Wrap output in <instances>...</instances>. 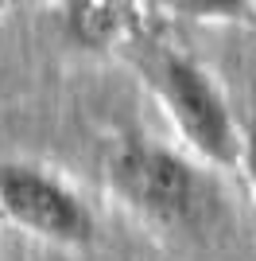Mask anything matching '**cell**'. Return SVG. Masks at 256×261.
Wrapping results in <instances>:
<instances>
[{"label": "cell", "mask_w": 256, "mask_h": 261, "mask_svg": "<svg viewBox=\"0 0 256 261\" xmlns=\"http://www.w3.org/2000/svg\"><path fill=\"white\" fill-rule=\"evenodd\" d=\"M151 86L175 137L198 164L237 172L241 164V121L202 66L179 51H159L151 63Z\"/></svg>", "instance_id": "1"}, {"label": "cell", "mask_w": 256, "mask_h": 261, "mask_svg": "<svg viewBox=\"0 0 256 261\" xmlns=\"http://www.w3.org/2000/svg\"><path fill=\"white\" fill-rule=\"evenodd\" d=\"M113 191L148 222L182 226L202 207V175L194 156L151 141H128L109 164Z\"/></svg>", "instance_id": "2"}, {"label": "cell", "mask_w": 256, "mask_h": 261, "mask_svg": "<svg viewBox=\"0 0 256 261\" xmlns=\"http://www.w3.org/2000/svg\"><path fill=\"white\" fill-rule=\"evenodd\" d=\"M0 215L54 246H85L93 215L62 175L27 160H0Z\"/></svg>", "instance_id": "3"}, {"label": "cell", "mask_w": 256, "mask_h": 261, "mask_svg": "<svg viewBox=\"0 0 256 261\" xmlns=\"http://www.w3.org/2000/svg\"><path fill=\"white\" fill-rule=\"evenodd\" d=\"M62 20L78 47L105 51L124 35V0H66Z\"/></svg>", "instance_id": "4"}, {"label": "cell", "mask_w": 256, "mask_h": 261, "mask_svg": "<svg viewBox=\"0 0 256 261\" xmlns=\"http://www.w3.org/2000/svg\"><path fill=\"white\" fill-rule=\"evenodd\" d=\"M175 8L190 20H217V23H252L256 4L252 0H175Z\"/></svg>", "instance_id": "5"}, {"label": "cell", "mask_w": 256, "mask_h": 261, "mask_svg": "<svg viewBox=\"0 0 256 261\" xmlns=\"http://www.w3.org/2000/svg\"><path fill=\"white\" fill-rule=\"evenodd\" d=\"M237 172L245 175L248 195H252V203H256V113L241 125V164H237Z\"/></svg>", "instance_id": "6"}, {"label": "cell", "mask_w": 256, "mask_h": 261, "mask_svg": "<svg viewBox=\"0 0 256 261\" xmlns=\"http://www.w3.org/2000/svg\"><path fill=\"white\" fill-rule=\"evenodd\" d=\"M0 4H4V0H0Z\"/></svg>", "instance_id": "7"}]
</instances>
